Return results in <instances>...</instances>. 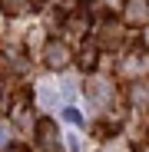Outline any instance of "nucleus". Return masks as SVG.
<instances>
[{"label": "nucleus", "instance_id": "nucleus-1", "mask_svg": "<svg viewBox=\"0 0 149 152\" xmlns=\"http://www.w3.org/2000/svg\"><path fill=\"white\" fill-rule=\"evenodd\" d=\"M46 63H50V66H53V69H57V66H63V63H66V50L53 43V46H50V50H46Z\"/></svg>", "mask_w": 149, "mask_h": 152}, {"label": "nucleus", "instance_id": "nucleus-2", "mask_svg": "<svg viewBox=\"0 0 149 152\" xmlns=\"http://www.w3.org/2000/svg\"><path fill=\"white\" fill-rule=\"evenodd\" d=\"M149 7H146V0H133V7H129V20H146Z\"/></svg>", "mask_w": 149, "mask_h": 152}]
</instances>
